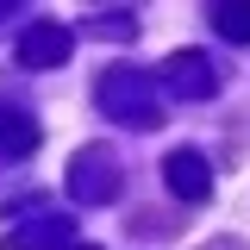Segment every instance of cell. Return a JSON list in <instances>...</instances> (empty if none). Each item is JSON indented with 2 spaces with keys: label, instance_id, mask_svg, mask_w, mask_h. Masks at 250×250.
Instances as JSON below:
<instances>
[{
  "label": "cell",
  "instance_id": "52a82bcc",
  "mask_svg": "<svg viewBox=\"0 0 250 250\" xmlns=\"http://www.w3.org/2000/svg\"><path fill=\"white\" fill-rule=\"evenodd\" d=\"M213 19H219V31L238 38V44L250 38V6H213Z\"/></svg>",
  "mask_w": 250,
  "mask_h": 250
},
{
  "label": "cell",
  "instance_id": "3957f363",
  "mask_svg": "<svg viewBox=\"0 0 250 250\" xmlns=\"http://www.w3.org/2000/svg\"><path fill=\"white\" fill-rule=\"evenodd\" d=\"M75 200H113L119 194V175H113V156L106 150H82L75 156Z\"/></svg>",
  "mask_w": 250,
  "mask_h": 250
},
{
  "label": "cell",
  "instance_id": "5b68a950",
  "mask_svg": "<svg viewBox=\"0 0 250 250\" xmlns=\"http://www.w3.org/2000/svg\"><path fill=\"white\" fill-rule=\"evenodd\" d=\"M62 57H69V31L62 25H31L25 44H19V62H31V69H50Z\"/></svg>",
  "mask_w": 250,
  "mask_h": 250
},
{
  "label": "cell",
  "instance_id": "6da1fadb",
  "mask_svg": "<svg viewBox=\"0 0 250 250\" xmlns=\"http://www.w3.org/2000/svg\"><path fill=\"white\" fill-rule=\"evenodd\" d=\"M100 106L119 113V119H150V75H138V69H113V75L100 82Z\"/></svg>",
  "mask_w": 250,
  "mask_h": 250
},
{
  "label": "cell",
  "instance_id": "8992f818",
  "mask_svg": "<svg viewBox=\"0 0 250 250\" xmlns=\"http://www.w3.org/2000/svg\"><path fill=\"white\" fill-rule=\"evenodd\" d=\"M38 150V125L25 113H0V156H25Z\"/></svg>",
  "mask_w": 250,
  "mask_h": 250
},
{
  "label": "cell",
  "instance_id": "277c9868",
  "mask_svg": "<svg viewBox=\"0 0 250 250\" xmlns=\"http://www.w3.org/2000/svg\"><path fill=\"white\" fill-rule=\"evenodd\" d=\"M163 82H169V94H213V88H219L213 62H207V57H194V50H182V57H169V62H163Z\"/></svg>",
  "mask_w": 250,
  "mask_h": 250
},
{
  "label": "cell",
  "instance_id": "7a4b0ae2",
  "mask_svg": "<svg viewBox=\"0 0 250 250\" xmlns=\"http://www.w3.org/2000/svg\"><path fill=\"white\" fill-rule=\"evenodd\" d=\"M163 175H169V194H175V200H207V194H213V169H207L200 150H175L163 163Z\"/></svg>",
  "mask_w": 250,
  "mask_h": 250
},
{
  "label": "cell",
  "instance_id": "ba28073f",
  "mask_svg": "<svg viewBox=\"0 0 250 250\" xmlns=\"http://www.w3.org/2000/svg\"><path fill=\"white\" fill-rule=\"evenodd\" d=\"M75 250H94V244H75Z\"/></svg>",
  "mask_w": 250,
  "mask_h": 250
}]
</instances>
